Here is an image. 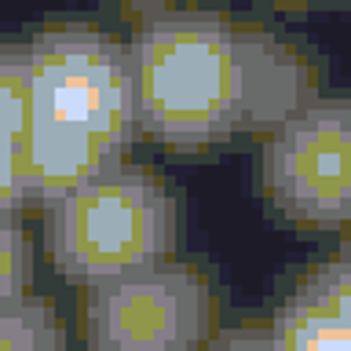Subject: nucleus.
Here are the masks:
<instances>
[{"mask_svg": "<svg viewBox=\"0 0 351 351\" xmlns=\"http://www.w3.org/2000/svg\"><path fill=\"white\" fill-rule=\"evenodd\" d=\"M117 11L128 22L143 26V22H150L158 15H169V11H180V8H172V0H117Z\"/></svg>", "mask_w": 351, "mask_h": 351, "instance_id": "obj_13", "label": "nucleus"}, {"mask_svg": "<svg viewBox=\"0 0 351 351\" xmlns=\"http://www.w3.org/2000/svg\"><path fill=\"white\" fill-rule=\"evenodd\" d=\"M274 351H351V267L348 252L315 263L271 322Z\"/></svg>", "mask_w": 351, "mask_h": 351, "instance_id": "obj_6", "label": "nucleus"}, {"mask_svg": "<svg viewBox=\"0 0 351 351\" xmlns=\"http://www.w3.org/2000/svg\"><path fill=\"white\" fill-rule=\"evenodd\" d=\"M0 351H66V329L48 296L19 293L0 304Z\"/></svg>", "mask_w": 351, "mask_h": 351, "instance_id": "obj_8", "label": "nucleus"}, {"mask_svg": "<svg viewBox=\"0 0 351 351\" xmlns=\"http://www.w3.org/2000/svg\"><path fill=\"white\" fill-rule=\"evenodd\" d=\"M26 62L29 121L125 158L139 132L125 44L95 26L66 22L29 40Z\"/></svg>", "mask_w": 351, "mask_h": 351, "instance_id": "obj_3", "label": "nucleus"}, {"mask_svg": "<svg viewBox=\"0 0 351 351\" xmlns=\"http://www.w3.org/2000/svg\"><path fill=\"white\" fill-rule=\"evenodd\" d=\"M29 125V62L22 44H0V136L15 143Z\"/></svg>", "mask_w": 351, "mask_h": 351, "instance_id": "obj_9", "label": "nucleus"}, {"mask_svg": "<svg viewBox=\"0 0 351 351\" xmlns=\"http://www.w3.org/2000/svg\"><path fill=\"white\" fill-rule=\"evenodd\" d=\"M19 205H26L19 180V158H15V143L0 136V213H19Z\"/></svg>", "mask_w": 351, "mask_h": 351, "instance_id": "obj_12", "label": "nucleus"}, {"mask_svg": "<svg viewBox=\"0 0 351 351\" xmlns=\"http://www.w3.org/2000/svg\"><path fill=\"white\" fill-rule=\"evenodd\" d=\"M29 241L15 213H0V304L29 289Z\"/></svg>", "mask_w": 351, "mask_h": 351, "instance_id": "obj_10", "label": "nucleus"}, {"mask_svg": "<svg viewBox=\"0 0 351 351\" xmlns=\"http://www.w3.org/2000/svg\"><path fill=\"white\" fill-rule=\"evenodd\" d=\"M282 4H300V0H282Z\"/></svg>", "mask_w": 351, "mask_h": 351, "instance_id": "obj_14", "label": "nucleus"}, {"mask_svg": "<svg viewBox=\"0 0 351 351\" xmlns=\"http://www.w3.org/2000/svg\"><path fill=\"white\" fill-rule=\"evenodd\" d=\"M260 183L293 223L344 227L351 213V114L344 99H307L289 110L263 147Z\"/></svg>", "mask_w": 351, "mask_h": 351, "instance_id": "obj_5", "label": "nucleus"}, {"mask_svg": "<svg viewBox=\"0 0 351 351\" xmlns=\"http://www.w3.org/2000/svg\"><path fill=\"white\" fill-rule=\"evenodd\" d=\"M136 125L172 150H205L249 125L252 33L216 11H169L125 44Z\"/></svg>", "mask_w": 351, "mask_h": 351, "instance_id": "obj_1", "label": "nucleus"}, {"mask_svg": "<svg viewBox=\"0 0 351 351\" xmlns=\"http://www.w3.org/2000/svg\"><path fill=\"white\" fill-rule=\"evenodd\" d=\"M15 158H19L22 194H26V202L37 205H51L55 197L70 194L73 186L106 172L110 165L125 161L81 136L44 128L37 121H29L26 132L15 139Z\"/></svg>", "mask_w": 351, "mask_h": 351, "instance_id": "obj_7", "label": "nucleus"}, {"mask_svg": "<svg viewBox=\"0 0 351 351\" xmlns=\"http://www.w3.org/2000/svg\"><path fill=\"white\" fill-rule=\"evenodd\" d=\"M202 351H274L271 326L260 322H241L227 329H213V337L205 340Z\"/></svg>", "mask_w": 351, "mask_h": 351, "instance_id": "obj_11", "label": "nucleus"}, {"mask_svg": "<svg viewBox=\"0 0 351 351\" xmlns=\"http://www.w3.org/2000/svg\"><path fill=\"white\" fill-rule=\"evenodd\" d=\"M92 351H202L216 329V289L194 263H158L92 285L81 304Z\"/></svg>", "mask_w": 351, "mask_h": 351, "instance_id": "obj_4", "label": "nucleus"}, {"mask_svg": "<svg viewBox=\"0 0 351 351\" xmlns=\"http://www.w3.org/2000/svg\"><path fill=\"white\" fill-rule=\"evenodd\" d=\"M44 238L55 271L92 289L169 260L180 241V202L150 165L117 161L55 197Z\"/></svg>", "mask_w": 351, "mask_h": 351, "instance_id": "obj_2", "label": "nucleus"}]
</instances>
